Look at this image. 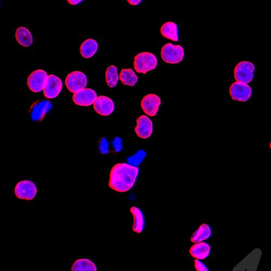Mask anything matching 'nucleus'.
<instances>
[{"label":"nucleus","instance_id":"423d86ee","mask_svg":"<svg viewBox=\"0 0 271 271\" xmlns=\"http://www.w3.org/2000/svg\"><path fill=\"white\" fill-rule=\"evenodd\" d=\"M14 193L16 198L26 200L34 199L37 194L36 185L28 180H21L16 185Z\"/></svg>","mask_w":271,"mask_h":271},{"label":"nucleus","instance_id":"dca6fc26","mask_svg":"<svg viewBox=\"0 0 271 271\" xmlns=\"http://www.w3.org/2000/svg\"><path fill=\"white\" fill-rule=\"evenodd\" d=\"M130 212L134 217L133 231L137 234L142 233L145 227V217L141 209L136 207L130 208Z\"/></svg>","mask_w":271,"mask_h":271},{"label":"nucleus","instance_id":"c85d7f7f","mask_svg":"<svg viewBox=\"0 0 271 271\" xmlns=\"http://www.w3.org/2000/svg\"><path fill=\"white\" fill-rule=\"evenodd\" d=\"M68 2L71 5H76L82 2V1H76V0L75 1H70V0H68Z\"/></svg>","mask_w":271,"mask_h":271},{"label":"nucleus","instance_id":"20e7f679","mask_svg":"<svg viewBox=\"0 0 271 271\" xmlns=\"http://www.w3.org/2000/svg\"><path fill=\"white\" fill-rule=\"evenodd\" d=\"M65 83L70 92L76 94L85 88L87 84V79L84 73L73 71L66 78Z\"/></svg>","mask_w":271,"mask_h":271},{"label":"nucleus","instance_id":"393cba45","mask_svg":"<svg viewBox=\"0 0 271 271\" xmlns=\"http://www.w3.org/2000/svg\"><path fill=\"white\" fill-rule=\"evenodd\" d=\"M98 148L100 153L102 154H106L109 153V142L105 137H102L98 143Z\"/></svg>","mask_w":271,"mask_h":271},{"label":"nucleus","instance_id":"5701e85b","mask_svg":"<svg viewBox=\"0 0 271 271\" xmlns=\"http://www.w3.org/2000/svg\"><path fill=\"white\" fill-rule=\"evenodd\" d=\"M106 81L110 87H114L117 84L119 80L117 68L115 66H110L105 73Z\"/></svg>","mask_w":271,"mask_h":271},{"label":"nucleus","instance_id":"f257e3e1","mask_svg":"<svg viewBox=\"0 0 271 271\" xmlns=\"http://www.w3.org/2000/svg\"><path fill=\"white\" fill-rule=\"evenodd\" d=\"M138 174L139 169L130 164H115L110 172L109 186L117 192H127L134 187Z\"/></svg>","mask_w":271,"mask_h":271},{"label":"nucleus","instance_id":"7ed1b4c3","mask_svg":"<svg viewBox=\"0 0 271 271\" xmlns=\"http://www.w3.org/2000/svg\"><path fill=\"white\" fill-rule=\"evenodd\" d=\"M162 60L168 64H178L182 62L185 56L184 48L180 45L171 43L164 45L161 50Z\"/></svg>","mask_w":271,"mask_h":271},{"label":"nucleus","instance_id":"a878e982","mask_svg":"<svg viewBox=\"0 0 271 271\" xmlns=\"http://www.w3.org/2000/svg\"><path fill=\"white\" fill-rule=\"evenodd\" d=\"M194 267L196 271H209L207 266L199 260H194Z\"/></svg>","mask_w":271,"mask_h":271},{"label":"nucleus","instance_id":"2eb2a0df","mask_svg":"<svg viewBox=\"0 0 271 271\" xmlns=\"http://www.w3.org/2000/svg\"><path fill=\"white\" fill-rule=\"evenodd\" d=\"M189 252L195 259L201 260L209 256L211 252V247L207 243H196L191 246Z\"/></svg>","mask_w":271,"mask_h":271},{"label":"nucleus","instance_id":"6ab92c4d","mask_svg":"<svg viewBox=\"0 0 271 271\" xmlns=\"http://www.w3.org/2000/svg\"><path fill=\"white\" fill-rule=\"evenodd\" d=\"M98 44L96 40L89 39L81 44L80 52L82 56L85 59L91 58L97 52Z\"/></svg>","mask_w":271,"mask_h":271},{"label":"nucleus","instance_id":"c756f323","mask_svg":"<svg viewBox=\"0 0 271 271\" xmlns=\"http://www.w3.org/2000/svg\"><path fill=\"white\" fill-rule=\"evenodd\" d=\"M269 148L271 149V141H270V144H269Z\"/></svg>","mask_w":271,"mask_h":271},{"label":"nucleus","instance_id":"bb28decb","mask_svg":"<svg viewBox=\"0 0 271 271\" xmlns=\"http://www.w3.org/2000/svg\"><path fill=\"white\" fill-rule=\"evenodd\" d=\"M112 145L115 152H120L123 148L122 139L118 137H115Z\"/></svg>","mask_w":271,"mask_h":271},{"label":"nucleus","instance_id":"a211bd4d","mask_svg":"<svg viewBox=\"0 0 271 271\" xmlns=\"http://www.w3.org/2000/svg\"><path fill=\"white\" fill-rule=\"evenodd\" d=\"M160 32L164 38L175 42H178V27L175 23L170 21L164 23L161 28Z\"/></svg>","mask_w":271,"mask_h":271},{"label":"nucleus","instance_id":"b1692460","mask_svg":"<svg viewBox=\"0 0 271 271\" xmlns=\"http://www.w3.org/2000/svg\"><path fill=\"white\" fill-rule=\"evenodd\" d=\"M145 157L146 153L143 150H139L133 157L129 158L128 161L131 165L137 166L143 161Z\"/></svg>","mask_w":271,"mask_h":271},{"label":"nucleus","instance_id":"4be33fe9","mask_svg":"<svg viewBox=\"0 0 271 271\" xmlns=\"http://www.w3.org/2000/svg\"><path fill=\"white\" fill-rule=\"evenodd\" d=\"M71 271H97V267L92 260L80 259L74 262Z\"/></svg>","mask_w":271,"mask_h":271},{"label":"nucleus","instance_id":"412c9836","mask_svg":"<svg viewBox=\"0 0 271 271\" xmlns=\"http://www.w3.org/2000/svg\"><path fill=\"white\" fill-rule=\"evenodd\" d=\"M119 78L123 84L130 86H135L138 80L137 76L131 69H122Z\"/></svg>","mask_w":271,"mask_h":271},{"label":"nucleus","instance_id":"39448f33","mask_svg":"<svg viewBox=\"0 0 271 271\" xmlns=\"http://www.w3.org/2000/svg\"><path fill=\"white\" fill-rule=\"evenodd\" d=\"M255 70L254 65L249 62L243 61L238 63L234 71L236 81L248 84L252 81Z\"/></svg>","mask_w":271,"mask_h":271},{"label":"nucleus","instance_id":"ddd939ff","mask_svg":"<svg viewBox=\"0 0 271 271\" xmlns=\"http://www.w3.org/2000/svg\"><path fill=\"white\" fill-rule=\"evenodd\" d=\"M136 123L135 131L138 137L143 139L150 137L153 132V123L152 120L145 115H142L137 119Z\"/></svg>","mask_w":271,"mask_h":271},{"label":"nucleus","instance_id":"cd10ccee","mask_svg":"<svg viewBox=\"0 0 271 271\" xmlns=\"http://www.w3.org/2000/svg\"><path fill=\"white\" fill-rule=\"evenodd\" d=\"M128 3L131 5L136 6L140 4L141 1V0H139V1H137V0H135V1H130V0H128Z\"/></svg>","mask_w":271,"mask_h":271},{"label":"nucleus","instance_id":"f03ea898","mask_svg":"<svg viewBox=\"0 0 271 271\" xmlns=\"http://www.w3.org/2000/svg\"><path fill=\"white\" fill-rule=\"evenodd\" d=\"M157 57L150 52L140 53L134 57V69L138 73L146 74L157 68Z\"/></svg>","mask_w":271,"mask_h":271},{"label":"nucleus","instance_id":"6e6552de","mask_svg":"<svg viewBox=\"0 0 271 271\" xmlns=\"http://www.w3.org/2000/svg\"><path fill=\"white\" fill-rule=\"evenodd\" d=\"M229 92L232 99L235 101H248L252 93L251 87L246 84L235 81L229 87Z\"/></svg>","mask_w":271,"mask_h":271},{"label":"nucleus","instance_id":"4468645a","mask_svg":"<svg viewBox=\"0 0 271 271\" xmlns=\"http://www.w3.org/2000/svg\"><path fill=\"white\" fill-rule=\"evenodd\" d=\"M95 111L102 116H108L114 110V104L110 98L101 96L97 98L94 104Z\"/></svg>","mask_w":271,"mask_h":271},{"label":"nucleus","instance_id":"9d476101","mask_svg":"<svg viewBox=\"0 0 271 271\" xmlns=\"http://www.w3.org/2000/svg\"><path fill=\"white\" fill-rule=\"evenodd\" d=\"M63 88L62 80L56 76H48L43 89L44 94L48 99H53L58 96Z\"/></svg>","mask_w":271,"mask_h":271},{"label":"nucleus","instance_id":"aec40b11","mask_svg":"<svg viewBox=\"0 0 271 271\" xmlns=\"http://www.w3.org/2000/svg\"><path fill=\"white\" fill-rule=\"evenodd\" d=\"M15 35L18 43L23 47H28L34 42L30 31L25 27L18 28L16 29Z\"/></svg>","mask_w":271,"mask_h":271},{"label":"nucleus","instance_id":"f3484780","mask_svg":"<svg viewBox=\"0 0 271 271\" xmlns=\"http://www.w3.org/2000/svg\"><path fill=\"white\" fill-rule=\"evenodd\" d=\"M212 234L211 227L207 224H203L192 234L191 241L193 244L203 242L209 239Z\"/></svg>","mask_w":271,"mask_h":271},{"label":"nucleus","instance_id":"9b49d317","mask_svg":"<svg viewBox=\"0 0 271 271\" xmlns=\"http://www.w3.org/2000/svg\"><path fill=\"white\" fill-rule=\"evenodd\" d=\"M161 104L160 98L158 95L150 94L143 98L141 106L146 114L150 117H154L157 114Z\"/></svg>","mask_w":271,"mask_h":271},{"label":"nucleus","instance_id":"f8f14e48","mask_svg":"<svg viewBox=\"0 0 271 271\" xmlns=\"http://www.w3.org/2000/svg\"><path fill=\"white\" fill-rule=\"evenodd\" d=\"M97 98L96 93L91 88H84L74 94L72 100L74 103L80 106H91L94 104Z\"/></svg>","mask_w":271,"mask_h":271},{"label":"nucleus","instance_id":"0eeeda50","mask_svg":"<svg viewBox=\"0 0 271 271\" xmlns=\"http://www.w3.org/2000/svg\"><path fill=\"white\" fill-rule=\"evenodd\" d=\"M52 108L50 101L41 100L33 104L29 109V117L32 121H42L47 113Z\"/></svg>","mask_w":271,"mask_h":271},{"label":"nucleus","instance_id":"1a4fd4ad","mask_svg":"<svg viewBox=\"0 0 271 271\" xmlns=\"http://www.w3.org/2000/svg\"><path fill=\"white\" fill-rule=\"evenodd\" d=\"M48 76L43 70L33 72L27 79V86L33 93H38L44 89Z\"/></svg>","mask_w":271,"mask_h":271}]
</instances>
